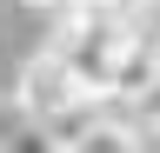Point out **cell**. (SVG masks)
I'll list each match as a JSON object with an SVG mask.
<instances>
[{"label":"cell","mask_w":160,"mask_h":153,"mask_svg":"<svg viewBox=\"0 0 160 153\" xmlns=\"http://www.w3.org/2000/svg\"><path fill=\"white\" fill-rule=\"evenodd\" d=\"M60 20H87V27H107V33H140L153 20L147 0H73Z\"/></svg>","instance_id":"2"},{"label":"cell","mask_w":160,"mask_h":153,"mask_svg":"<svg viewBox=\"0 0 160 153\" xmlns=\"http://www.w3.org/2000/svg\"><path fill=\"white\" fill-rule=\"evenodd\" d=\"M20 7H40V13H67L73 0H20Z\"/></svg>","instance_id":"4"},{"label":"cell","mask_w":160,"mask_h":153,"mask_svg":"<svg viewBox=\"0 0 160 153\" xmlns=\"http://www.w3.org/2000/svg\"><path fill=\"white\" fill-rule=\"evenodd\" d=\"M153 7H160V0H153Z\"/></svg>","instance_id":"6"},{"label":"cell","mask_w":160,"mask_h":153,"mask_svg":"<svg viewBox=\"0 0 160 153\" xmlns=\"http://www.w3.org/2000/svg\"><path fill=\"white\" fill-rule=\"evenodd\" d=\"M87 93H80V80L67 73V60H53V53H33L27 67H20V87H13V107H20V120H40V127H53L60 113H73Z\"/></svg>","instance_id":"1"},{"label":"cell","mask_w":160,"mask_h":153,"mask_svg":"<svg viewBox=\"0 0 160 153\" xmlns=\"http://www.w3.org/2000/svg\"><path fill=\"white\" fill-rule=\"evenodd\" d=\"M0 153H60V140L40 120H13V127H0Z\"/></svg>","instance_id":"3"},{"label":"cell","mask_w":160,"mask_h":153,"mask_svg":"<svg viewBox=\"0 0 160 153\" xmlns=\"http://www.w3.org/2000/svg\"><path fill=\"white\" fill-rule=\"evenodd\" d=\"M153 20H160V7H153Z\"/></svg>","instance_id":"5"}]
</instances>
